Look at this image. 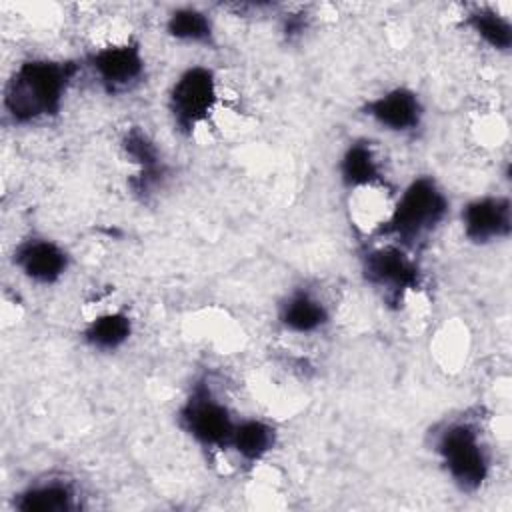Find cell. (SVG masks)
<instances>
[{
    "mask_svg": "<svg viewBox=\"0 0 512 512\" xmlns=\"http://www.w3.org/2000/svg\"><path fill=\"white\" fill-rule=\"evenodd\" d=\"M12 264L28 282L36 286H56L68 274L72 254L58 240L32 232L16 242Z\"/></svg>",
    "mask_w": 512,
    "mask_h": 512,
    "instance_id": "10",
    "label": "cell"
},
{
    "mask_svg": "<svg viewBox=\"0 0 512 512\" xmlns=\"http://www.w3.org/2000/svg\"><path fill=\"white\" fill-rule=\"evenodd\" d=\"M276 322L296 336L322 332L332 322L330 306L308 288H292L276 304Z\"/></svg>",
    "mask_w": 512,
    "mask_h": 512,
    "instance_id": "14",
    "label": "cell"
},
{
    "mask_svg": "<svg viewBox=\"0 0 512 512\" xmlns=\"http://www.w3.org/2000/svg\"><path fill=\"white\" fill-rule=\"evenodd\" d=\"M308 26H310V16L306 12H288L286 16H282L280 34L288 44H292L306 34Z\"/></svg>",
    "mask_w": 512,
    "mask_h": 512,
    "instance_id": "19",
    "label": "cell"
},
{
    "mask_svg": "<svg viewBox=\"0 0 512 512\" xmlns=\"http://www.w3.org/2000/svg\"><path fill=\"white\" fill-rule=\"evenodd\" d=\"M82 68V60L76 58L34 56L22 60L2 90L4 116L16 126L58 118Z\"/></svg>",
    "mask_w": 512,
    "mask_h": 512,
    "instance_id": "1",
    "label": "cell"
},
{
    "mask_svg": "<svg viewBox=\"0 0 512 512\" xmlns=\"http://www.w3.org/2000/svg\"><path fill=\"white\" fill-rule=\"evenodd\" d=\"M236 416L210 378H196L176 410L178 428L202 450L228 452Z\"/></svg>",
    "mask_w": 512,
    "mask_h": 512,
    "instance_id": "5",
    "label": "cell"
},
{
    "mask_svg": "<svg viewBox=\"0 0 512 512\" xmlns=\"http://www.w3.org/2000/svg\"><path fill=\"white\" fill-rule=\"evenodd\" d=\"M336 174L340 186L350 194L366 190H390V180L378 148L364 136L350 140L342 148L336 162Z\"/></svg>",
    "mask_w": 512,
    "mask_h": 512,
    "instance_id": "12",
    "label": "cell"
},
{
    "mask_svg": "<svg viewBox=\"0 0 512 512\" xmlns=\"http://www.w3.org/2000/svg\"><path fill=\"white\" fill-rule=\"evenodd\" d=\"M432 454L462 494L480 492L492 476V448L476 416H450L432 430Z\"/></svg>",
    "mask_w": 512,
    "mask_h": 512,
    "instance_id": "2",
    "label": "cell"
},
{
    "mask_svg": "<svg viewBox=\"0 0 512 512\" xmlns=\"http://www.w3.org/2000/svg\"><path fill=\"white\" fill-rule=\"evenodd\" d=\"M358 268L364 284L392 310H400L406 298L426 284L416 252L388 240H374V244L364 246L358 252Z\"/></svg>",
    "mask_w": 512,
    "mask_h": 512,
    "instance_id": "4",
    "label": "cell"
},
{
    "mask_svg": "<svg viewBox=\"0 0 512 512\" xmlns=\"http://www.w3.org/2000/svg\"><path fill=\"white\" fill-rule=\"evenodd\" d=\"M120 150L134 168L128 176V190L140 202H148L166 186L172 174L162 148L142 126H128L120 136Z\"/></svg>",
    "mask_w": 512,
    "mask_h": 512,
    "instance_id": "8",
    "label": "cell"
},
{
    "mask_svg": "<svg viewBox=\"0 0 512 512\" xmlns=\"http://www.w3.org/2000/svg\"><path fill=\"white\" fill-rule=\"evenodd\" d=\"M450 214V198L432 174H418L394 196L388 214L374 226L376 240L414 250L432 236Z\"/></svg>",
    "mask_w": 512,
    "mask_h": 512,
    "instance_id": "3",
    "label": "cell"
},
{
    "mask_svg": "<svg viewBox=\"0 0 512 512\" xmlns=\"http://www.w3.org/2000/svg\"><path fill=\"white\" fill-rule=\"evenodd\" d=\"M80 488L66 476H44L28 482L12 496L16 512H80Z\"/></svg>",
    "mask_w": 512,
    "mask_h": 512,
    "instance_id": "13",
    "label": "cell"
},
{
    "mask_svg": "<svg viewBox=\"0 0 512 512\" xmlns=\"http://www.w3.org/2000/svg\"><path fill=\"white\" fill-rule=\"evenodd\" d=\"M460 230L466 242L490 246L512 234V200L508 194H480L460 208Z\"/></svg>",
    "mask_w": 512,
    "mask_h": 512,
    "instance_id": "11",
    "label": "cell"
},
{
    "mask_svg": "<svg viewBox=\"0 0 512 512\" xmlns=\"http://www.w3.org/2000/svg\"><path fill=\"white\" fill-rule=\"evenodd\" d=\"M164 32L168 38L188 46L214 48L216 46V26L212 16L196 6L174 8L164 20Z\"/></svg>",
    "mask_w": 512,
    "mask_h": 512,
    "instance_id": "18",
    "label": "cell"
},
{
    "mask_svg": "<svg viewBox=\"0 0 512 512\" xmlns=\"http://www.w3.org/2000/svg\"><path fill=\"white\" fill-rule=\"evenodd\" d=\"M278 444V428L260 416H240L230 436L228 452L242 464L256 466L264 462Z\"/></svg>",
    "mask_w": 512,
    "mask_h": 512,
    "instance_id": "15",
    "label": "cell"
},
{
    "mask_svg": "<svg viewBox=\"0 0 512 512\" xmlns=\"http://www.w3.org/2000/svg\"><path fill=\"white\" fill-rule=\"evenodd\" d=\"M100 90L108 96H122L138 88L148 74V60L140 40L126 38L90 50L82 58Z\"/></svg>",
    "mask_w": 512,
    "mask_h": 512,
    "instance_id": "7",
    "label": "cell"
},
{
    "mask_svg": "<svg viewBox=\"0 0 512 512\" xmlns=\"http://www.w3.org/2000/svg\"><path fill=\"white\" fill-rule=\"evenodd\" d=\"M360 112L372 124L396 136L416 134L426 118V106L410 86H392L366 98Z\"/></svg>",
    "mask_w": 512,
    "mask_h": 512,
    "instance_id": "9",
    "label": "cell"
},
{
    "mask_svg": "<svg viewBox=\"0 0 512 512\" xmlns=\"http://www.w3.org/2000/svg\"><path fill=\"white\" fill-rule=\"evenodd\" d=\"M460 26L476 36L490 50L508 54L512 48V22L506 14L488 4L470 6L462 18Z\"/></svg>",
    "mask_w": 512,
    "mask_h": 512,
    "instance_id": "17",
    "label": "cell"
},
{
    "mask_svg": "<svg viewBox=\"0 0 512 512\" xmlns=\"http://www.w3.org/2000/svg\"><path fill=\"white\" fill-rule=\"evenodd\" d=\"M218 102V76L210 66L190 64L180 70L166 94V110L174 132L192 138L212 120Z\"/></svg>",
    "mask_w": 512,
    "mask_h": 512,
    "instance_id": "6",
    "label": "cell"
},
{
    "mask_svg": "<svg viewBox=\"0 0 512 512\" xmlns=\"http://www.w3.org/2000/svg\"><path fill=\"white\" fill-rule=\"evenodd\" d=\"M134 336V318L126 308L102 310L80 328V340L94 352L112 354Z\"/></svg>",
    "mask_w": 512,
    "mask_h": 512,
    "instance_id": "16",
    "label": "cell"
}]
</instances>
